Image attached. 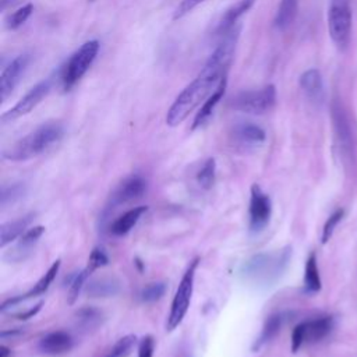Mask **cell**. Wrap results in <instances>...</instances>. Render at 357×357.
Wrapping results in <instances>:
<instances>
[{"mask_svg":"<svg viewBox=\"0 0 357 357\" xmlns=\"http://www.w3.org/2000/svg\"><path fill=\"white\" fill-rule=\"evenodd\" d=\"M31 61L29 54H20L15 59H13L1 71L0 74V99L4 102L17 84L20 82L21 77L24 75L25 70L28 68V64Z\"/></svg>","mask_w":357,"mask_h":357,"instance_id":"13","label":"cell"},{"mask_svg":"<svg viewBox=\"0 0 357 357\" xmlns=\"http://www.w3.org/2000/svg\"><path fill=\"white\" fill-rule=\"evenodd\" d=\"M291 255V248L286 247L276 252H259L247 259L241 266V275L245 280L258 284L269 286L286 269Z\"/></svg>","mask_w":357,"mask_h":357,"instance_id":"3","label":"cell"},{"mask_svg":"<svg viewBox=\"0 0 357 357\" xmlns=\"http://www.w3.org/2000/svg\"><path fill=\"white\" fill-rule=\"evenodd\" d=\"M59 269H60V259H56V261L50 265V268L46 271V273L33 284V287H32L31 290H28V291H26L25 294H22V296H17L18 300H20V303L24 301V300H26V298H31V297H36V296L43 294V293L50 287V284H52V282L54 280V278H56Z\"/></svg>","mask_w":357,"mask_h":357,"instance_id":"26","label":"cell"},{"mask_svg":"<svg viewBox=\"0 0 357 357\" xmlns=\"http://www.w3.org/2000/svg\"><path fill=\"white\" fill-rule=\"evenodd\" d=\"M99 47L100 45L98 40H88L70 56L60 71V82L63 91H70L84 77V74L89 70L93 60L96 59Z\"/></svg>","mask_w":357,"mask_h":357,"instance_id":"4","label":"cell"},{"mask_svg":"<svg viewBox=\"0 0 357 357\" xmlns=\"http://www.w3.org/2000/svg\"><path fill=\"white\" fill-rule=\"evenodd\" d=\"M107 262H109V258H107L106 252L103 251V248H102V247H95V248L91 251V254H89L88 264H86L85 268L92 273V272H95L96 269H99V268L107 265Z\"/></svg>","mask_w":357,"mask_h":357,"instance_id":"35","label":"cell"},{"mask_svg":"<svg viewBox=\"0 0 357 357\" xmlns=\"http://www.w3.org/2000/svg\"><path fill=\"white\" fill-rule=\"evenodd\" d=\"M230 138L236 148H240L244 151V149H252L261 145L265 141L266 134L257 124L240 123L233 127Z\"/></svg>","mask_w":357,"mask_h":357,"instance_id":"14","label":"cell"},{"mask_svg":"<svg viewBox=\"0 0 357 357\" xmlns=\"http://www.w3.org/2000/svg\"><path fill=\"white\" fill-rule=\"evenodd\" d=\"M135 343H137V336L135 335L123 336L121 339H119L114 343V346L109 350L106 357H127L131 353Z\"/></svg>","mask_w":357,"mask_h":357,"instance_id":"32","label":"cell"},{"mask_svg":"<svg viewBox=\"0 0 357 357\" xmlns=\"http://www.w3.org/2000/svg\"><path fill=\"white\" fill-rule=\"evenodd\" d=\"M64 134L63 126L56 121L45 123L39 126L36 130L22 137L17 142H14L10 148L3 151V158L13 162H21L32 159L54 144H57Z\"/></svg>","mask_w":357,"mask_h":357,"instance_id":"2","label":"cell"},{"mask_svg":"<svg viewBox=\"0 0 357 357\" xmlns=\"http://www.w3.org/2000/svg\"><path fill=\"white\" fill-rule=\"evenodd\" d=\"M250 231L258 234L262 231L271 220L272 215V201L271 197L262 191L258 184L251 185L250 194Z\"/></svg>","mask_w":357,"mask_h":357,"instance_id":"9","label":"cell"},{"mask_svg":"<svg viewBox=\"0 0 357 357\" xmlns=\"http://www.w3.org/2000/svg\"><path fill=\"white\" fill-rule=\"evenodd\" d=\"M284 322V314L282 312H275V314H271L264 325H262V329H261V333L259 336L255 339V342L252 343V351H258L261 350L266 343H269L279 332H280V328Z\"/></svg>","mask_w":357,"mask_h":357,"instance_id":"20","label":"cell"},{"mask_svg":"<svg viewBox=\"0 0 357 357\" xmlns=\"http://www.w3.org/2000/svg\"><path fill=\"white\" fill-rule=\"evenodd\" d=\"M155 342L151 335L144 336L138 344V357H153Z\"/></svg>","mask_w":357,"mask_h":357,"instance_id":"37","label":"cell"},{"mask_svg":"<svg viewBox=\"0 0 357 357\" xmlns=\"http://www.w3.org/2000/svg\"><path fill=\"white\" fill-rule=\"evenodd\" d=\"M89 275H91V272L86 268H84L82 271H79L77 273H73L70 276V280H68V304L75 303L79 293L85 287Z\"/></svg>","mask_w":357,"mask_h":357,"instance_id":"29","label":"cell"},{"mask_svg":"<svg viewBox=\"0 0 357 357\" xmlns=\"http://www.w3.org/2000/svg\"><path fill=\"white\" fill-rule=\"evenodd\" d=\"M26 194V185L24 183H10L4 184L0 191V205L1 208L11 206L22 199Z\"/></svg>","mask_w":357,"mask_h":357,"instance_id":"28","label":"cell"},{"mask_svg":"<svg viewBox=\"0 0 357 357\" xmlns=\"http://www.w3.org/2000/svg\"><path fill=\"white\" fill-rule=\"evenodd\" d=\"M24 333V328H15V329H6V331H1L0 333V337L1 340H6V339H15L18 336H21Z\"/></svg>","mask_w":357,"mask_h":357,"instance_id":"39","label":"cell"},{"mask_svg":"<svg viewBox=\"0 0 357 357\" xmlns=\"http://www.w3.org/2000/svg\"><path fill=\"white\" fill-rule=\"evenodd\" d=\"M351 6L350 0H329L328 31L337 49L344 50L351 36Z\"/></svg>","mask_w":357,"mask_h":357,"instance_id":"6","label":"cell"},{"mask_svg":"<svg viewBox=\"0 0 357 357\" xmlns=\"http://www.w3.org/2000/svg\"><path fill=\"white\" fill-rule=\"evenodd\" d=\"M331 114L333 121V130L336 135V141L339 144V148L343 153L351 155L354 149V137L353 130L350 126V120L342 106V103L337 99L332 100L331 105Z\"/></svg>","mask_w":357,"mask_h":357,"instance_id":"12","label":"cell"},{"mask_svg":"<svg viewBox=\"0 0 357 357\" xmlns=\"http://www.w3.org/2000/svg\"><path fill=\"white\" fill-rule=\"evenodd\" d=\"M322 287L321 276L317 264V254L311 252L305 261L304 268V289L307 293H317Z\"/></svg>","mask_w":357,"mask_h":357,"instance_id":"27","label":"cell"},{"mask_svg":"<svg viewBox=\"0 0 357 357\" xmlns=\"http://www.w3.org/2000/svg\"><path fill=\"white\" fill-rule=\"evenodd\" d=\"M73 344H74V340L70 333L64 331H56L45 335L40 339L38 347L43 354L57 356V354L70 351L73 349Z\"/></svg>","mask_w":357,"mask_h":357,"instance_id":"16","label":"cell"},{"mask_svg":"<svg viewBox=\"0 0 357 357\" xmlns=\"http://www.w3.org/2000/svg\"><path fill=\"white\" fill-rule=\"evenodd\" d=\"M89 1H93V0H89Z\"/></svg>","mask_w":357,"mask_h":357,"instance_id":"44","label":"cell"},{"mask_svg":"<svg viewBox=\"0 0 357 357\" xmlns=\"http://www.w3.org/2000/svg\"><path fill=\"white\" fill-rule=\"evenodd\" d=\"M49 91H50V79L40 81L39 84L32 86L11 109H8L1 114L0 117L1 121L10 123L28 114L42 102V99L49 93Z\"/></svg>","mask_w":357,"mask_h":357,"instance_id":"10","label":"cell"},{"mask_svg":"<svg viewBox=\"0 0 357 357\" xmlns=\"http://www.w3.org/2000/svg\"><path fill=\"white\" fill-rule=\"evenodd\" d=\"M121 289V283L114 276H99L86 282L84 290L89 297L106 298L116 296Z\"/></svg>","mask_w":357,"mask_h":357,"instance_id":"17","label":"cell"},{"mask_svg":"<svg viewBox=\"0 0 357 357\" xmlns=\"http://www.w3.org/2000/svg\"><path fill=\"white\" fill-rule=\"evenodd\" d=\"M298 10V0H280L276 15L275 26L280 31L287 29L296 20Z\"/></svg>","mask_w":357,"mask_h":357,"instance_id":"25","label":"cell"},{"mask_svg":"<svg viewBox=\"0 0 357 357\" xmlns=\"http://www.w3.org/2000/svg\"><path fill=\"white\" fill-rule=\"evenodd\" d=\"M32 219L33 213H26L14 220L3 223L0 227V247L3 248L11 241H14L17 237H21L28 230V226L32 222Z\"/></svg>","mask_w":357,"mask_h":357,"instance_id":"19","label":"cell"},{"mask_svg":"<svg viewBox=\"0 0 357 357\" xmlns=\"http://www.w3.org/2000/svg\"><path fill=\"white\" fill-rule=\"evenodd\" d=\"M32 11H33V6L31 3H28V4L22 6V7H20L18 10H15L14 13L8 14L7 18H6L7 29H11V31L18 29L31 17Z\"/></svg>","mask_w":357,"mask_h":357,"instance_id":"31","label":"cell"},{"mask_svg":"<svg viewBox=\"0 0 357 357\" xmlns=\"http://www.w3.org/2000/svg\"><path fill=\"white\" fill-rule=\"evenodd\" d=\"M300 86L308 99L314 102L322 100L324 96V84L321 73L317 68H310L304 71L300 77Z\"/></svg>","mask_w":357,"mask_h":357,"instance_id":"21","label":"cell"},{"mask_svg":"<svg viewBox=\"0 0 357 357\" xmlns=\"http://www.w3.org/2000/svg\"><path fill=\"white\" fill-rule=\"evenodd\" d=\"M17 0H0V10L3 11V10H6L8 6H11V4H14Z\"/></svg>","mask_w":357,"mask_h":357,"instance_id":"41","label":"cell"},{"mask_svg":"<svg viewBox=\"0 0 357 357\" xmlns=\"http://www.w3.org/2000/svg\"><path fill=\"white\" fill-rule=\"evenodd\" d=\"M226 85H227V77L220 81V84H219L218 88L212 92V95L201 105L199 110L197 112V114H195V117H194L192 127H191L192 130H197V128L202 127V126L209 120V117L212 116V113H213L216 105L220 102V99H222L223 95H225Z\"/></svg>","mask_w":357,"mask_h":357,"instance_id":"18","label":"cell"},{"mask_svg":"<svg viewBox=\"0 0 357 357\" xmlns=\"http://www.w3.org/2000/svg\"><path fill=\"white\" fill-rule=\"evenodd\" d=\"M205 0H181V3L176 7L174 13H173V20H178L183 18L185 14H188L190 11H192L197 6H199L201 3H204Z\"/></svg>","mask_w":357,"mask_h":357,"instance_id":"36","label":"cell"},{"mask_svg":"<svg viewBox=\"0 0 357 357\" xmlns=\"http://www.w3.org/2000/svg\"><path fill=\"white\" fill-rule=\"evenodd\" d=\"M343 215H344V209L337 208V209L326 219V222H325V225H324V227H322V234H321V243H322V244H326V243L331 240V237H332V234H333V230H335V227L337 226V223L342 220Z\"/></svg>","mask_w":357,"mask_h":357,"instance_id":"34","label":"cell"},{"mask_svg":"<svg viewBox=\"0 0 357 357\" xmlns=\"http://www.w3.org/2000/svg\"><path fill=\"white\" fill-rule=\"evenodd\" d=\"M42 305H43V301H39L38 304H35L33 307H31V308H28L26 311H24V312H20V314H17L15 317L18 318V319H21V321H24V319H28V318H32V317H35L39 311H40V308H42Z\"/></svg>","mask_w":357,"mask_h":357,"instance_id":"38","label":"cell"},{"mask_svg":"<svg viewBox=\"0 0 357 357\" xmlns=\"http://www.w3.org/2000/svg\"><path fill=\"white\" fill-rule=\"evenodd\" d=\"M10 354H11V350H10L7 346L1 344V346H0V357H8Z\"/></svg>","mask_w":357,"mask_h":357,"instance_id":"40","label":"cell"},{"mask_svg":"<svg viewBox=\"0 0 357 357\" xmlns=\"http://www.w3.org/2000/svg\"><path fill=\"white\" fill-rule=\"evenodd\" d=\"M135 264H137V266L139 268V271L142 272V262H141L138 258H135Z\"/></svg>","mask_w":357,"mask_h":357,"instance_id":"42","label":"cell"},{"mask_svg":"<svg viewBox=\"0 0 357 357\" xmlns=\"http://www.w3.org/2000/svg\"><path fill=\"white\" fill-rule=\"evenodd\" d=\"M180 357H191V356H190V354H187V353H185V354H181V356H180Z\"/></svg>","mask_w":357,"mask_h":357,"instance_id":"43","label":"cell"},{"mask_svg":"<svg viewBox=\"0 0 357 357\" xmlns=\"http://www.w3.org/2000/svg\"><path fill=\"white\" fill-rule=\"evenodd\" d=\"M332 328V317H321L297 324L291 332V351L297 353L304 343H315L324 339Z\"/></svg>","mask_w":357,"mask_h":357,"instance_id":"8","label":"cell"},{"mask_svg":"<svg viewBox=\"0 0 357 357\" xmlns=\"http://www.w3.org/2000/svg\"><path fill=\"white\" fill-rule=\"evenodd\" d=\"M146 206H135L127 212H124L121 216H119L110 226V231L114 236H124L127 234L142 218V215L146 212Z\"/></svg>","mask_w":357,"mask_h":357,"instance_id":"22","label":"cell"},{"mask_svg":"<svg viewBox=\"0 0 357 357\" xmlns=\"http://www.w3.org/2000/svg\"><path fill=\"white\" fill-rule=\"evenodd\" d=\"M166 293V283L165 282H152L148 283L139 293V298L144 303H155L160 300Z\"/></svg>","mask_w":357,"mask_h":357,"instance_id":"33","label":"cell"},{"mask_svg":"<svg viewBox=\"0 0 357 357\" xmlns=\"http://www.w3.org/2000/svg\"><path fill=\"white\" fill-rule=\"evenodd\" d=\"M215 174H216V162L213 158H209L204 162L202 167L197 173V183L201 188L209 190L212 188L215 183Z\"/></svg>","mask_w":357,"mask_h":357,"instance_id":"30","label":"cell"},{"mask_svg":"<svg viewBox=\"0 0 357 357\" xmlns=\"http://www.w3.org/2000/svg\"><path fill=\"white\" fill-rule=\"evenodd\" d=\"M198 264H199V258H194L180 283H178V287L176 290V294L173 297V301H172V307H170V312H169V317H167V322H166V329L167 331H173L176 329L181 321L184 319L187 311H188V307H190V301H191V296H192V289H194V279H195V271L198 268Z\"/></svg>","mask_w":357,"mask_h":357,"instance_id":"7","label":"cell"},{"mask_svg":"<svg viewBox=\"0 0 357 357\" xmlns=\"http://www.w3.org/2000/svg\"><path fill=\"white\" fill-rule=\"evenodd\" d=\"M255 0H240L238 3H236L233 7H230L225 15L222 17L219 25H218V33L219 35H226L229 31H231L236 25V22L238 21V18L245 14L250 7L254 4Z\"/></svg>","mask_w":357,"mask_h":357,"instance_id":"23","label":"cell"},{"mask_svg":"<svg viewBox=\"0 0 357 357\" xmlns=\"http://www.w3.org/2000/svg\"><path fill=\"white\" fill-rule=\"evenodd\" d=\"M276 105V88L269 84L259 89L241 91L229 99L233 110L248 114H264L271 112Z\"/></svg>","mask_w":357,"mask_h":357,"instance_id":"5","label":"cell"},{"mask_svg":"<svg viewBox=\"0 0 357 357\" xmlns=\"http://www.w3.org/2000/svg\"><path fill=\"white\" fill-rule=\"evenodd\" d=\"M103 321V312L95 307H82L75 312V325L82 332L96 329Z\"/></svg>","mask_w":357,"mask_h":357,"instance_id":"24","label":"cell"},{"mask_svg":"<svg viewBox=\"0 0 357 357\" xmlns=\"http://www.w3.org/2000/svg\"><path fill=\"white\" fill-rule=\"evenodd\" d=\"M145 191H146V181L144 180V177H141L139 174L128 176L110 194L106 209L110 211L113 208L137 201L144 195Z\"/></svg>","mask_w":357,"mask_h":357,"instance_id":"11","label":"cell"},{"mask_svg":"<svg viewBox=\"0 0 357 357\" xmlns=\"http://www.w3.org/2000/svg\"><path fill=\"white\" fill-rule=\"evenodd\" d=\"M238 32L240 29L234 26L222 36V40L206 60L199 74L178 93L172 103L166 114L167 126L176 127L181 124L191 112H194L212 95L220 81L227 77V71L236 50Z\"/></svg>","mask_w":357,"mask_h":357,"instance_id":"1","label":"cell"},{"mask_svg":"<svg viewBox=\"0 0 357 357\" xmlns=\"http://www.w3.org/2000/svg\"><path fill=\"white\" fill-rule=\"evenodd\" d=\"M45 233V227L43 226H33L31 229H28L18 240V243L14 245L13 250H10V252L6 254V259L11 261V262H21L24 259H26L33 247L36 245L38 240L42 237V234Z\"/></svg>","mask_w":357,"mask_h":357,"instance_id":"15","label":"cell"}]
</instances>
